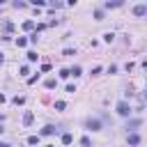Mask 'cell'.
Wrapping results in <instances>:
<instances>
[{"label":"cell","mask_w":147,"mask_h":147,"mask_svg":"<svg viewBox=\"0 0 147 147\" xmlns=\"http://www.w3.org/2000/svg\"><path fill=\"white\" fill-rule=\"evenodd\" d=\"M83 126H85V131H101V119H96V117H87V119L83 122Z\"/></svg>","instance_id":"obj_1"},{"label":"cell","mask_w":147,"mask_h":147,"mask_svg":"<svg viewBox=\"0 0 147 147\" xmlns=\"http://www.w3.org/2000/svg\"><path fill=\"white\" fill-rule=\"evenodd\" d=\"M115 110H117V115H122V117H129L131 115V106H129V101H117V106H115Z\"/></svg>","instance_id":"obj_2"},{"label":"cell","mask_w":147,"mask_h":147,"mask_svg":"<svg viewBox=\"0 0 147 147\" xmlns=\"http://www.w3.org/2000/svg\"><path fill=\"white\" fill-rule=\"evenodd\" d=\"M140 124H142V119H138V117H136V119H129V124H126V131H129V133H136V129H138Z\"/></svg>","instance_id":"obj_3"},{"label":"cell","mask_w":147,"mask_h":147,"mask_svg":"<svg viewBox=\"0 0 147 147\" xmlns=\"http://www.w3.org/2000/svg\"><path fill=\"white\" fill-rule=\"evenodd\" d=\"M133 14H136V16H145V14H147V5H145V2L136 5V7H133Z\"/></svg>","instance_id":"obj_4"},{"label":"cell","mask_w":147,"mask_h":147,"mask_svg":"<svg viewBox=\"0 0 147 147\" xmlns=\"http://www.w3.org/2000/svg\"><path fill=\"white\" fill-rule=\"evenodd\" d=\"M21 28H23V30H25V32H32V30H34V28H37V23H34V21H32V18H28V21H23V25H21Z\"/></svg>","instance_id":"obj_5"},{"label":"cell","mask_w":147,"mask_h":147,"mask_svg":"<svg viewBox=\"0 0 147 147\" xmlns=\"http://www.w3.org/2000/svg\"><path fill=\"white\" fill-rule=\"evenodd\" d=\"M32 122H34V115H32L30 110H25V113H23V126H30Z\"/></svg>","instance_id":"obj_6"},{"label":"cell","mask_w":147,"mask_h":147,"mask_svg":"<svg viewBox=\"0 0 147 147\" xmlns=\"http://www.w3.org/2000/svg\"><path fill=\"white\" fill-rule=\"evenodd\" d=\"M53 133H57V129H55L53 124H46V126L41 129V133H39V136H53Z\"/></svg>","instance_id":"obj_7"},{"label":"cell","mask_w":147,"mask_h":147,"mask_svg":"<svg viewBox=\"0 0 147 147\" xmlns=\"http://www.w3.org/2000/svg\"><path fill=\"white\" fill-rule=\"evenodd\" d=\"M129 145H131V147H138V145H140V136H138V133H129Z\"/></svg>","instance_id":"obj_8"},{"label":"cell","mask_w":147,"mask_h":147,"mask_svg":"<svg viewBox=\"0 0 147 147\" xmlns=\"http://www.w3.org/2000/svg\"><path fill=\"white\" fill-rule=\"evenodd\" d=\"M74 142V136L71 133H62V145H71Z\"/></svg>","instance_id":"obj_9"},{"label":"cell","mask_w":147,"mask_h":147,"mask_svg":"<svg viewBox=\"0 0 147 147\" xmlns=\"http://www.w3.org/2000/svg\"><path fill=\"white\" fill-rule=\"evenodd\" d=\"M80 74H83V69H80V67H78V64H76V67H71V69H69V76H80Z\"/></svg>","instance_id":"obj_10"},{"label":"cell","mask_w":147,"mask_h":147,"mask_svg":"<svg viewBox=\"0 0 147 147\" xmlns=\"http://www.w3.org/2000/svg\"><path fill=\"white\" fill-rule=\"evenodd\" d=\"M103 7H106V9H113V7H122V2H119V0H117V2H110V0H108Z\"/></svg>","instance_id":"obj_11"},{"label":"cell","mask_w":147,"mask_h":147,"mask_svg":"<svg viewBox=\"0 0 147 147\" xmlns=\"http://www.w3.org/2000/svg\"><path fill=\"white\" fill-rule=\"evenodd\" d=\"M16 46H18V48L28 46V39H25V37H18V39H16Z\"/></svg>","instance_id":"obj_12"},{"label":"cell","mask_w":147,"mask_h":147,"mask_svg":"<svg viewBox=\"0 0 147 147\" xmlns=\"http://www.w3.org/2000/svg\"><path fill=\"white\" fill-rule=\"evenodd\" d=\"M37 57H39L37 51H28V60H30V62H37Z\"/></svg>","instance_id":"obj_13"},{"label":"cell","mask_w":147,"mask_h":147,"mask_svg":"<svg viewBox=\"0 0 147 147\" xmlns=\"http://www.w3.org/2000/svg\"><path fill=\"white\" fill-rule=\"evenodd\" d=\"M44 85H46V87H48V90H53V87H55V85H57V80H55V78H48V80H46V83H44Z\"/></svg>","instance_id":"obj_14"},{"label":"cell","mask_w":147,"mask_h":147,"mask_svg":"<svg viewBox=\"0 0 147 147\" xmlns=\"http://www.w3.org/2000/svg\"><path fill=\"white\" fill-rule=\"evenodd\" d=\"M39 138H41V136H30V138H28V145H39Z\"/></svg>","instance_id":"obj_15"},{"label":"cell","mask_w":147,"mask_h":147,"mask_svg":"<svg viewBox=\"0 0 147 147\" xmlns=\"http://www.w3.org/2000/svg\"><path fill=\"white\" fill-rule=\"evenodd\" d=\"M80 145H83V147H92V142H90V138H87V136H83V138H80Z\"/></svg>","instance_id":"obj_16"},{"label":"cell","mask_w":147,"mask_h":147,"mask_svg":"<svg viewBox=\"0 0 147 147\" xmlns=\"http://www.w3.org/2000/svg\"><path fill=\"white\" fill-rule=\"evenodd\" d=\"M94 18H96V21H103V11H101V9H94Z\"/></svg>","instance_id":"obj_17"},{"label":"cell","mask_w":147,"mask_h":147,"mask_svg":"<svg viewBox=\"0 0 147 147\" xmlns=\"http://www.w3.org/2000/svg\"><path fill=\"white\" fill-rule=\"evenodd\" d=\"M113 39H115V34H113V32H106V34H103V41H108V44H110Z\"/></svg>","instance_id":"obj_18"},{"label":"cell","mask_w":147,"mask_h":147,"mask_svg":"<svg viewBox=\"0 0 147 147\" xmlns=\"http://www.w3.org/2000/svg\"><path fill=\"white\" fill-rule=\"evenodd\" d=\"M14 103H16V106H23V103H25V96H14Z\"/></svg>","instance_id":"obj_19"},{"label":"cell","mask_w":147,"mask_h":147,"mask_svg":"<svg viewBox=\"0 0 147 147\" xmlns=\"http://www.w3.org/2000/svg\"><path fill=\"white\" fill-rule=\"evenodd\" d=\"M64 108H67L64 101H55V110H64Z\"/></svg>","instance_id":"obj_20"},{"label":"cell","mask_w":147,"mask_h":147,"mask_svg":"<svg viewBox=\"0 0 147 147\" xmlns=\"http://www.w3.org/2000/svg\"><path fill=\"white\" fill-rule=\"evenodd\" d=\"M62 55H69V57H71V55H76V51H74V48H64V53H62Z\"/></svg>","instance_id":"obj_21"},{"label":"cell","mask_w":147,"mask_h":147,"mask_svg":"<svg viewBox=\"0 0 147 147\" xmlns=\"http://www.w3.org/2000/svg\"><path fill=\"white\" fill-rule=\"evenodd\" d=\"M60 78H69V69H60Z\"/></svg>","instance_id":"obj_22"},{"label":"cell","mask_w":147,"mask_h":147,"mask_svg":"<svg viewBox=\"0 0 147 147\" xmlns=\"http://www.w3.org/2000/svg\"><path fill=\"white\" fill-rule=\"evenodd\" d=\"M32 5H34V7H44L46 2H44V0H32Z\"/></svg>","instance_id":"obj_23"},{"label":"cell","mask_w":147,"mask_h":147,"mask_svg":"<svg viewBox=\"0 0 147 147\" xmlns=\"http://www.w3.org/2000/svg\"><path fill=\"white\" fill-rule=\"evenodd\" d=\"M5 101H7V96H5L2 92H0V103H5Z\"/></svg>","instance_id":"obj_24"},{"label":"cell","mask_w":147,"mask_h":147,"mask_svg":"<svg viewBox=\"0 0 147 147\" xmlns=\"http://www.w3.org/2000/svg\"><path fill=\"white\" fill-rule=\"evenodd\" d=\"M0 147H11V145L9 142H0Z\"/></svg>","instance_id":"obj_25"},{"label":"cell","mask_w":147,"mask_h":147,"mask_svg":"<svg viewBox=\"0 0 147 147\" xmlns=\"http://www.w3.org/2000/svg\"><path fill=\"white\" fill-rule=\"evenodd\" d=\"M2 60H5V53H0V64H2Z\"/></svg>","instance_id":"obj_26"},{"label":"cell","mask_w":147,"mask_h":147,"mask_svg":"<svg viewBox=\"0 0 147 147\" xmlns=\"http://www.w3.org/2000/svg\"><path fill=\"white\" fill-rule=\"evenodd\" d=\"M2 131H5V129H2V124H0V133H2Z\"/></svg>","instance_id":"obj_27"}]
</instances>
